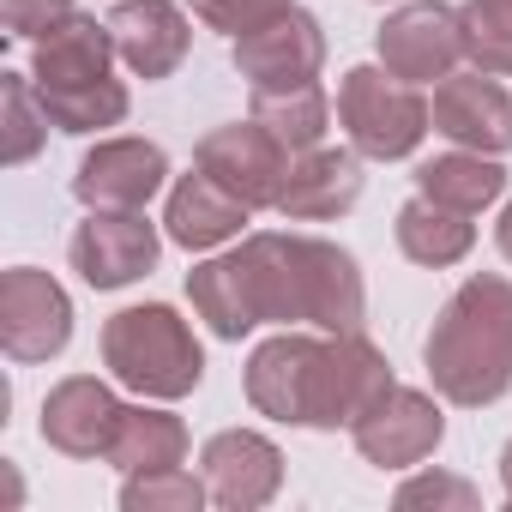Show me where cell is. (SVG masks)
<instances>
[{"instance_id": "6da1fadb", "label": "cell", "mask_w": 512, "mask_h": 512, "mask_svg": "<svg viewBox=\"0 0 512 512\" xmlns=\"http://www.w3.org/2000/svg\"><path fill=\"white\" fill-rule=\"evenodd\" d=\"M199 320L217 338H241L266 320H308L320 332H362V272L344 247L314 235H247L235 253L187 278Z\"/></svg>"}, {"instance_id": "7a4b0ae2", "label": "cell", "mask_w": 512, "mask_h": 512, "mask_svg": "<svg viewBox=\"0 0 512 512\" xmlns=\"http://www.w3.org/2000/svg\"><path fill=\"white\" fill-rule=\"evenodd\" d=\"M386 386L392 368L362 332H332V338L284 332L247 362V404L296 428H350Z\"/></svg>"}, {"instance_id": "3957f363", "label": "cell", "mask_w": 512, "mask_h": 512, "mask_svg": "<svg viewBox=\"0 0 512 512\" xmlns=\"http://www.w3.org/2000/svg\"><path fill=\"white\" fill-rule=\"evenodd\" d=\"M428 380L446 404L482 410L512 392V278H470L440 308L428 344H422Z\"/></svg>"}, {"instance_id": "277c9868", "label": "cell", "mask_w": 512, "mask_h": 512, "mask_svg": "<svg viewBox=\"0 0 512 512\" xmlns=\"http://www.w3.org/2000/svg\"><path fill=\"white\" fill-rule=\"evenodd\" d=\"M103 362L139 398H187L199 386V374H205V356H199L187 320L175 308H163V302L121 308L103 326Z\"/></svg>"}, {"instance_id": "5b68a950", "label": "cell", "mask_w": 512, "mask_h": 512, "mask_svg": "<svg viewBox=\"0 0 512 512\" xmlns=\"http://www.w3.org/2000/svg\"><path fill=\"white\" fill-rule=\"evenodd\" d=\"M338 121L350 133V145L362 157H410L428 133V103L416 97V85H404L398 73H380V67H356L344 73V91H338Z\"/></svg>"}, {"instance_id": "8992f818", "label": "cell", "mask_w": 512, "mask_h": 512, "mask_svg": "<svg viewBox=\"0 0 512 512\" xmlns=\"http://www.w3.org/2000/svg\"><path fill=\"white\" fill-rule=\"evenodd\" d=\"M290 157H296V151H290L272 127H260V121H229V127H211V133L199 139V169H205L217 187H229L247 211L284 199L290 169H296Z\"/></svg>"}, {"instance_id": "52a82bcc", "label": "cell", "mask_w": 512, "mask_h": 512, "mask_svg": "<svg viewBox=\"0 0 512 512\" xmlns=\"http://www.w3.org/2000/svg\"><path fill=\"white\" fill-rule=\"evenodd\" d=\"M73 338V302L67 290L37 272V266H13L0 278V344L13 362H49L61 356Z\"/></svg>"}, {"instance_id": "ba28073f", "label": "cell", "mask_w": 512, "mask_h": 512, "mask_svg": "<svg viewBox=\"0 0 512 512\" xmlns=\"http://www.w3.org/2000/svg\"><path fill=\"white\" fill-rule=\"evenodd\" d=\"M446 434V416L428 392H410V386H386L356 422H350V440L368 464L380 470H404V464H422Z\"/></svg>"}, {"instance_id": "9c48e42d", "label": "cell", "mask_w": 512, "mask_h": 512, "mask_svg": "<svg viewBox=\"0 0 512 512\" xmlns=\"http://www.w3.org/2000/svg\"><path fill=\"white\" fill-rule=\"evenodd\" d=\"M380 61L404 85L446 79L464 61V19L446 7V0H416V7H398L380 25Z\"/></svg>"}, {"instance_id": "30bf717a", "label": "cell", "mask_w": 512, "mask_h": 512, "mask_svg": "<svg viewBox=\"0 0 512 512\" xmlns=\"http://www.w3.org/2000/svg\"><path fill=\"white\" fill-rule=\"evenodd\" d=\"M320 67H326V37H320L314 13H302V7L235 37V73L253 91H296V85L320 79Z\"/></svg>"}, {"instance_id": "8fae6325", "label": "cell", "mask_w": 512, "mask_h": 512, "mask_svg": "<svg viewBox=\"0 0 512 512\" xmlns=\"http://www.w3.org/2000/svg\"><path fill=\"white\" fill-rule=\"evenodd\" d=\"M67 260L91 290H121L157 266V229L139 211H91L67 241Z\"/></svg>"}, {"instance_id": "7c38bea8", "label": "cell", "mask_w": 512, "mask_h": 512, "mask_svg": "<svg viewBox=\"0 0 512 512\" xmlns=\"http://www.w3.org/2000/svg\"><path fill=\"white\" fill-rule=\"evenodd\" d=\"M434 133H446L464 151L500 157L512 145V97L494 85V73H446L434 85Z\"/></svg>"}, {"instance_id": "4fadbf2b", "label": "cell", "mask_w": 512, "mask_h": 512, "mask_svg": "<svg viewBox=\"0 0 512 512\" xmlns=\"http://www.w3.org/2000/svg\"><path fill=\"white\" fill-rule=\"evenodd\" d=\"M163 175H169L163 145H151V139H109V145H97V151L79 163L73 193H79L91 211H139V205L163 187Z\"/></svg>"}, {"instance_id": "5bb4252c", "label": "cell", "mask_w": 512, "mask_h": 512, "mask_svg": "<svg viewBox=\"0 0 512 512\" xmlns=\"http://www.w3.org/2000/svg\"><path fill=\"white\" fill-rule=\"evenodd\" d=\"M121 416H127V404H115V392L103 380L73 374L43 398V440L67 458H109Z\"/></svg>"}, {"instance_id": "9a60e30c", "label": "cell", "mask_w": 512, "mask_h": 512, "mask_svg": "<svg viewBox=\"0 0 512 512\" xmlns=\"http://www.w3.org/2000/svg\"><path fill=\"white\" fill-rule=\"evenodd\" d=\"M205 488L217 506L229 512H253L266 506L278 488H284V452L266 440V434H247V428H229L205 446Z\"/></svg>"}, {"instance_id": "2e32d148", "label": "cell", "mask_w": 512, "mask_h": 512, "mask_svg": "<svg viewBox=\"0 0 512 512\" xmlns=\"http://www.w3.org/2000/svg\"><path fill=\"white\" fill-rule=\"evenodd\" d=\"M103 25L115 37V55L139 79H169L187 61V19L175 0H121Z\"/></svg>"}, {"instance_id": "e0dca14e", "label": "cell", "mask_w": 512, "mask_h": 512, "mask_svg": "<svg viewBox=\"0 0 512 512\" xmlns=\"http://www.w3.org/2000/svg\"><path fill=\"white\" fill-rule=\"evenodd\" d=\"M109 61H115V37H109V25H97V19H85V13H67L49 37H37L31 85H37V91H79V85L115 79Z\"/></svg>"}, {"instance_id": "ac0fdd59", "label": "cell", "mask_w": 512, "mask_h": 512, "mask_svg": "<svg viewBox=\"0 0 512 512\" xmlns=\"http://www.w3.org/2000/svg\"><path fill=\"white\" fill-rule=\"evenodd\" d=\"M356 193H362V163H356V151H326V145H314V151L296 157L278 211L296 217V223H320V217L350 211Z\"/></svg>"}, {"instance_id": "d6986e66", "label": "cell", "mask_w": 512, "mask_h": 512, "mask_svg": "<svg viewBox=\"0 0 512 512\" xmlns=\"http://www.w3.org/2000/svg\"><path fill=\"white\" fill-rule=\"evenodd\" d=\"M163 223H169V241H181V247L205 253V247H217V241L241 235V223H247V205H241L229 187H217V181L199 169V175H181V181H175Z\"/></svg>"}, {"instance_id": "ffe728a7", "label": "cell", "mask_w": 512, "mask_h": 512, "mask_svg": "<svg viewBox=\"0 0 512 512\" xmlns=\"http://www.w3.org/2000/svg\"><path fill=\"white\" fill-rule=\"evenodd\" d=\"M476 229H470V211H452L428 193H416L404 211H398V247H404V260L416 266H458L464 253H470Z\"/></svg>"}, {"instance_id": "44dd1931", "label": "cell", "mask_w": 512, "mask_h": 512, "mask_svg": "<svg viewBox=\"0 0 512 512\" xmlns=\"http://www.w3.org/2000/svg\"><path fill=\"white\" fill-rule=\"evenodd\" d=\"M416 193L476 217L482 205H494L506 193V169L494 157H482V151H452V157H434V163L416 169Z\"/></svg>"}, {"instance_id": "7402d4cb", "label": "cell", "mask_w": 512, "mask_h": 512, "mask_svg": "<svg viewBox=\"0 0 512 512\" xmlns=\"http://www.w3.org/2000/svg\"><path fill=\"white\" fill-rule=\"evenodd\" d=\"M181 458H187V428H181V416H169V410H127V416H121V434H115V446H109V464H115V470L139 476V470H169V464H181Z\"/></svg>"}, {"instance_id": "603a6c76", "label": "cell", "mask_w": 512, "mask_h": 512, "mask_svg": "<svg viewBox=\"0 0 512 512\" xmlns=\"http://www.w3.org/2000/svg\"><path fill=\"white\" fill-rule=\"evenodd\" d=\"M326 115H332V109H326V91H320L314 79L296 85V91H253V121L272 127L296 157L326 139Z\"/></svg>"}, {"instance_id": "cb8c5ba5", "label": "cell", "mask_w": 512, "mask_h": 512, "mask_svg": "<svg viewBox=\"0 0 512 512\" xmlns=\"http://www.w3.org/2000/svg\"><path fill=\"white\" fill-rule=\"evenodd\" d=\"M464 55L476 73L512 79V0H464Z\"/></svg>"}, {"instance_id": "d4e9b609", "label": "cell", "mask_w": 512, "mask_h": 512, "mask_svg": "<svg viewBox=\"0 0 512 512\" xmlns=\"http://www.w3.org/2000/svg\"><path fill=\"white\" fill-rule=\"evenodd\" d=\"M49 121L61 133H97V127H115L127 115V85L121 79H97V85H79V91H37Z\"/></svg>"}, {"instance_id": "484cf974", "label": "cell", "mask_w": 512, "mask_h": 512, "mask_svg": "<svg viewBox=\"0 0 512 512\" xmlns=\"http://www.w3.org/2000/svg\"><path fill=\"white\" fill-rule=\"evenodd\" d=\"M199 500H211V488H205L193 470H181V464H169V470H139V476H127V488H121V506H127V512H193Z\"/></svg>"}, {"instance_id": "4316f807", "label": "cell", "mask_w": 512, "mask_h": 512, "mask_svg": "<svg viewBox=\"0 0 512 512\" xmlns=\"http://www.w3.org/2000/svg\"><path fill=\"white\" fill-rule=\"evenodd\" d=\"M0 109H7V163H31L43 145V127H49L37 85L19 73H0Z\"/></svg>"}, {"instance_id": "83f0119b", "label": "cell", "mask_w": 512, "mask_h": 512, "mask_svg": "<svg viewBox=\"0 0 512 512\" xmlns=\"http://www.w3.org/2000/svg\"><path fill=\"white\" fill-rule=\"evenodd\" d=\"M193 13L223 37H247V31L272 25L278 13H290V0H193Z\"/></svg>"}, {"instance_id": "f1b7e54d", "label": "cell", "mask_w": 512, "mask_h": 512, "mask_svg": "<svg viewBox=\"0 0 512 512\" xmlns=\"http://www.w3.org/2000/svg\"><path fill=\"white\" fill-rule=\"evenodd\" d=\"M67 13H79L73 0H0V25H7V37H49Z\"/></svg>"}, {"instance_id": "f546056e", "label": "cell", "mask_w": 512, "mask_h": 512, "mask_svg": "<svg viewBox=\"0 0 512 512\" xmlns=\"http://www.w3.org/2000/svg\"><path fill=\"white\" fill-rule=\"evenodd\" d=\"M398 506L404 512H416V506H458V512H470L476 506V488L464 482V476H416V482H404L398 488Z\"/></svg>"}, {"instance_id": "4dcf8cb0", "label": "cell", "mask_w": 512, "mask_h": 512, "mask_svg": "<svg viewBox=\"0 0 512 512\" xmlns=\"http://www.w3.org/2000/svg\"><path fill=\"white\" fill-rule=\"evenodd\" d=\"M494 241H500V253L512 260V205H506V217H500V229H494Z\"/></svg>"}, {"instance_id": "1f68e13d", "label": "cell", "mask_w": 512, "mask_h": 512, "mask_svg": "<svg viewBox=\"0 0 512 512\" xmlns=\"http://www.w3.org/2000/svg\"><path fill=\"white\" fill-rule=\"evenodd\" d=\"M500 482H506V500H512V440H506V452H500Z\"/></svg>"}]
</instances>
